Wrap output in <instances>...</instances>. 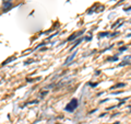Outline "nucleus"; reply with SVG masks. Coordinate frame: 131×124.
Masks as SVG:
<instances>
[{"label":"nucleus","mask_w":131,"mask_h":124,"mask_svg":"<svg viewBox=\"0 0 131 124\" xmlns=\"http://www.w3.org/2000/svg\"><path fill=\"white\" fill-rule=\"evenodd\" d=\"M78 108V100L77 99H72V100L66 105V111L68 112H73Z\"/></svg>","instance_id":"1"},{"label":"nucleus","mask_w":131,"mask_h":124,"mask_svg":"<svg viewBox=\"0 0 131 124\" xmlns=\"http://www.w3.org/2000/svg\"><path fill=\"white\" fill-rule=\"evenodd\" d=\"M75 55H77V52H74V53H73V54H72L71 56H69L68 58L66 59V63H64V65H69V64H71V60H72V59H74Z\"/></svg>","instance_id":"2"},{"label":"nucleus","mask_w":131,"mask_h":124,"mask_svg":"<svg viewBox=\"0 0 131 124\" xmlns=\"http://www.w3.org/2000/svg\"><path fill=\"white\" fill-rule=\"evenodd\" d=\"M83 32H84V31H79L78 33H74V34H72L71 36H69V38H68V41H72V40L77 39V38H78V36H79L80 34H83Z\"/></svg>","instance_id":"3"},{"label":"nucleus","mask_w":131,"mask_h":124,"mask_svg":"<svg viewBox=\"0 0 131 124\" xmlns=\"http://www.w3.org/2000/svg\"><path fill=\"white\" fill-rule=\"evenodd\" d=\"M11 7H12L11 2H5L3 3V11H8L9 9H11Z\"/></svg>","instance_id":"4"},{"label":"nucleus","mask_w":131,"mask_h":124,"mask_svg":"<svg viewBox=\"0 0 131 124\" xmlns=\"http://www.w3.org/2000/svg\"><path fill=\"white\" fill-rule=\"evenodd\" d=\"M81 42H82V39H80V40H78V41H77V42L74 43V45H73V46H72V47H71L70 49H71V51H72V49H73V48H74L75 46H78V45H79V44H80Z\"/></svg>","instance_id":"5"},{"label":"nucleus","mask_w":131,"mask_h":124,"mask_svg":"<svg viewBox=\"0 0 131 124\" xmlns=\"http://www.w3.org/2000/svg\"><path fill=\"white\" fill-rule=\"evenodd\" d=\"M106 35H109V33H106V32L101 33V34H100V38H104V36H106Z\"/></svg>","instance_id":"6"},{"label":"nucleus","mask_w":131,"mask_h":124,"mask_svg":"<svg viewBox=\"0 0 131 124\" xmlns=\"http://www.w3.org/2000/svg\"><path fill=\"white\" fill-rule=\"evenodd\" d=\"M126 85L125 84H119V85H117V86H115L114 87V88H118V87H125Z\"/></svg>","instance_id":"7"},{"label":"nucleus","mask_w":131,"mask_h":124,"mask_svg":"<svg viewBox=\"0 0 131 124\" xmlns=\"http://www.w3.org/2000/svg\"><path fill=\"white\" fill-rule=\"evenodd\" d=\"M126 49H127V46H124V47H120V48H119V51L122 52V51H126Z\"/></svg>","instance_id":"8"},{"label":"nucleus","mask_w":131,"mask_h":124,"mask_svg":"<svg viewBox=\"0 0 131 124\" xmlns=\"http://www.w3.org/2000/svg\"><path fill=\"white\" fill-rule=\"evenodd\" d=\"M108 60H117V56H114V57H112V58H109Z\"/></svg>","instance_id":"9"},{"label":"nucleus","mask_w":131,"mask_h":124,"mask_svg":"<svg viewBox=\"0 0 131 124\" xmlns=\"http://www.w3.org/2000/svg\"><path fill=\"white\" fill-rule=\"evenodd\" d=\"M3 2H10V0H3Z\"/></svg>","instance_id":"10"}]
</instances>
